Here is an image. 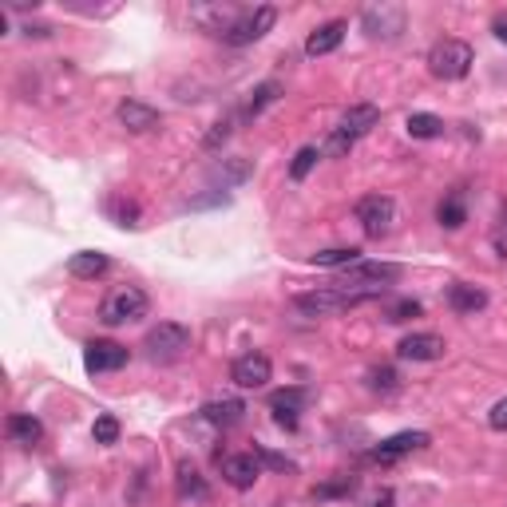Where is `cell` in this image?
<instances>
[{"label": "cell", "instance_id": "1", "mask_svg": "<svg viewBox=\"0 0 507 507\" xmlns=\"http://www.w3.org/2000/svg\"><path fill=\"white\" fill-rule=\"evenodd\" d=\"M396 278H401V266H393V262H357V266L345 269L333 286L353 289V294H365L373 301V297H385L388 286H393Z\"/></svg>", "mask_w": 507, "mask_h": 507}, {"label": "cell", "instance_id": "2", "mask_svg": "<svg viewBox=\"0 0 507 507\" xmlns=\"http://www.w3.org/2000/svg\"><path fill=\"white\" fill-rule=\"evenodd\" d=\"M147 309H151V297L143 294L139 286H112L103 294V301H100V321L103 326H132V321H139V317H147Z\"/></svg>", "mask_w": 507, "mask_h": 507}, {"label": "cell", "instance_id": "3", "mask_svg": "<svg viewBox=\"0 0 507 507\" xmlns=\"http://www.w3.org/2000/svg\"><path fill=\"white\" fill-rule=\"evenodd\" d=\"M472 44L468 40H456V36H444L436 40L433 52H428V72L436 75V80H463V75L472 72Z\"/></svg>", "mask_w": 507, "mask_h": 507}, {"label": "cell", "instance_id": "4", "mask_svg": "<svg viewBox=\"0 0 507 507\" xmlns=\"http://www.w3.org/2000/svg\"><path fill=\"white\" fill-rule=\"evenodd\" d=\"M369 301L365 294H353V289H341V286H326V289H309V294H297L294 297V309H301L306 317H333V314H345V309L361 306Z\"/></svg>", "mask_w": 507, "mask_h": 507}, {"label": "cell", "instance_id": "5", "mask_svg": "<svg viewBox=\"0 0 507 507\" xmlns=\"http://www.w3.org/2000/svg\"><path fill=\"white\" fill-rule=\"evenodd\" d=\"M190 349V329L179 326V321H159L155 329H147L143 337V353L151 361H179L182 353Z\"/></svg>", "mask_w": 507, "mask_h": 507}, {"label": "cell", "instance_id": "6", "mask_svg": "<svg viewBox=\"0 0 507 507\" xmlns=\"http://www.w3.org/2000/svg\"><path fill=\"white\" fill-rule=\"evenodd\" d=\"M353 214H357L365 239H385V234L393 230V222H396V202L388 199V194H365Z\"/></svg>", "mask_w": 507, "mask_h": 507}, {"label": "cell", "instance_id": "7", "mask_svg": "<svg viewBox=\"0 0 507 507\" xmlns=\"http://www.w3.org/2000/svg\"><path fill=\"white\" fill-rule=\"evenodd\" d=\"M274 24H278V8L274 5H258V8H250V13H242L239 24L226 32L222 40L226 44H234V48H246V44H254V40H262Z\"/></svg>", "mask_w": 507, "mask_h": 507}, {"label": "cell", "instance_id": "8", "mask_svg": "<svg viewBox=\"0 0 507 507\" xmlns=\"http://www.w3.org/2000/svg\"><path fill=\"white\" fill-rule=\"evenodd\" d=\"M306 401H309L306 388H278V393H269L266 405H269V416H274L278 428H286V433H297Z\"/></svg>", "mask_w": 507, "mask_h": 507}, {"label": "cell", "instance_id": "9", "mask_svg": "<svg viewBox=\"0 0 507 507\" xmlns=\"http://www.w3.org/2000/svg\"><path fill=\"white\" fill-rule=\"evenodd\" d=\"M127 361H132V353H127V345H120V341H88L83 345V369L92 376L115 373V369H123Z\"/></svg>", "mask_w": 507, "mask_h": 507}, {"label": "cell", "instance_id": "10", "mask_svg": "<svg viewBox=\"0 0 507 507\" xmlns=\"http://www.w3.org/2000/svg\"><path fill=\"white\" fill-rule=\"evenodd\" d=\"M376 123H381V107H376V103H353L349 112L341 115V123L333 127V132H337V135L345 139V143L353 147V143H357V139H365V135H369Z\"/></svg>", "mask_w": 507, "mask_h": 507}, {"label": "cell", "instance_id": "11", "mask_svg": "<svg viewBox=\"0 0 507 507\" xmlns=\"http://www.w3.org/2000/svg\"><path fill=\"white\" fill-rule=\"evenodd\" d=\"M428 444H433V436H428V433H396V436L381 440V444L369 452V460L373 463H396V460L413 456V452L428 448Z\"/></svg>", "mask_w": 507, "mask_h": 507}, {"label": "cell", "instance_id": "12", "mask_svg": "<svg viewBox=\"0 0 507 507\" xmlns=\"http://www.w3.org/2000/svg\"><path fill=\"white\" fill-rule=\"evenodd\" d=\"M258 476H262V460L254 452H234V456H222V480L230 483L234 492H250Z\"/></svg>", "mask_w": 507, "mask_h": 507}, {"label": "cell", "instance_id": "13", "mask_svg": "<svg viewBox=\"0 0 507 507\" xmlns=\"http://www.w3.org/2000/svg\"><path fill=\"white\" fill-rule=\"evenodd\" d=\"M239 16H242L239 5H190V24H199L202 32H214V36H226L239 24Z\"/></svg>", "mask_w": 507, "mask_h": 507}, {"label": "cell", "instance_id": "14", "mask_svg": "<svg viewBox=\"0 0 507 507\" xmlns=\"http://www.w3.org/2000/svg\"><path fill=\"white\" fill-rule=\"evenodd\" d=\"M269 376H274V365H269L266 353H242V357L230 365V381L239 388H266Z\"/></svg>", "mask_w": 507, "mask_h": 507}, {"label": "cell", "instance_id": "15", "mask_svg": "<svg viewBox=\"0 0 507 507\" xmlns=\"http://www.w3.org/2000/svg\"><path fill=\"white\" fill-rule=\"evenodd\" d=\"M448 353V341L440 333H408L396 345V357L401 361H440Z\"/></svg>", "mask_w": 507, "mask_h": 507}, {"label": "cell", "instance_id": "16", "mask_svg": "<svg viewBox=\"0 0 507 507\" xmlns=\"http://www.w3.org/2000/svg\"><path fill=\"white\" fill-rule=\"evenodd\" d=\"M365 32L369 36H385V40H396L405 32V8H396V5H381V8H365Z\"/></svg>", "mask_w": 507, "mask_h": 507}, {"label": "cell", "instance_id": "17", "mask_svg": "<svg viewBox=\"0 0 507 507\" xmlns=\"http://www.w3.org/2000/svg\"><path fill=\"white\" fill-rule=\"evenodd\" d=\"M120 123H123L132 135H147V132H155V127L163 123V115H159L155 107L139 103V100H123V103H120Z\"/></svg>", "mask_w": 507, "mask_h": 507}, {"label": "cell", "instance_id": "18", "mask_svg": "<svg viewBox=\"0 0 507 507\" xmlns=\"http://www.w3.org/2000/svg\"><path fill=\"white\" fill-rule=\"evenodd\" d=\"M345 32H349V24L345 20H329V24H317L314 32H309L306 40V56H329V52L341 48Z\"/></svg>", "mask_w": 507, "mask_h": 507}, {"label": "cell", "instance_id": "19", "mask_svg": "<svg viewBox=\"0 0 507 507\" xmlns=\"http://www.w3.org/2000/svg\"><path fill=\"white\" fill-rule=\"evenodd\" d=\"M175 492H179L182 503H207V500H210L207 480H202L199 468H194V463H187V460H182L179 472H175Z\"/></svg>", "mask_w": 507, "mask_h": 507}, {"label": "cell", "instance_id": "20", "mask_svg": "<svg viewBox=\"0 0 507 507\" xmlns=\"http://www.w3.org/2000/svg\"><path fill=\"white\" fill-rule=\"evenodd\" d=\"M448 306L452 314H480L488 306V294L480 286H468V282H452L448 286Z\"/></svg>", "mask_w": 507, "mask_h": 507}, {"label": "cell", "instance_id": "21", "mask_svg": "<svg viewBox=\"0 0 507 507\" xmlns=\"http://www.w3.org/2000/svg\"><path fill=\"white\" fill-rule=\"evenodd\" d=\"M8 440L20 448H36L44 440V424L28 413H16V416H8Z\"/></svg>", "mask_w": 507, "mask_h": 507}, {"label": "cell", "instance_id": "22", "mask_svg": "<svg viewBox=\"0 0 507 507\" xmlns=\"http://www.w3.org/2000/svg\"><path fill=\"white\" fill-rule=\"evenodd\" d=\"M436 222L444 226V230H460V226L468 222V202H463V190H452V194H444V199H440Z\"/></svg>", "mask_w": 507, "mask_h": 507}, {"label": "cell", "instance_id": "23", "mask_svg": "<svg viewBox=\"0 0 507 507\" xmlns=\"http://www.w3.org/2000/svg\"><path fill=\"white\" fill-rule=\"evenodd\" d=\"M202 420H210L219 428H234L246 420V405L242 401H210V405H202Z\"/></svg>", "mask_w": 507, "mask_h": 507}, {"label": "cell", "instance_id": "24", "mask_svg": "<svg viewBox=\"0 0 507 507\" xmlns=\"http://www.w3.org/2000/svg\"><path fill=\"white\" fill-rule=\"evenodd\" d=\"M103 269H107V254H100V250H80V254H72V262H68V274L80 278V282H92Z\"/></svg>", "mask_w": 507, "mask_h": 507}, {"label": "cell", "instance_id": "25", "mask_svg": "<svg viewBox=\"0 0 507 507\" xmlns=\"http://www.w3.org/2000/svg\"><path fill=\"white\" fill-rule=\"evenodd\" d=\"M361 262V250L357 246H333V250H317V254H309V266H341V269H349V266H357Z\"/></svg>", "mask_w": 507, "mask_h": 507}, {"label": "cell", "instance_id": "26", "mask_svg": "<svg viewBox=\"0 0 507 507\" xmlns=\"http://www.w3.org/2000/svg\"><path fill=\"white\" fill-rule=\"evenodd\" d=\"M282 83H278V80H266V83H258V88L250 92V100H246V115H262L266 112V107L269 103H278V100H282Z\"/></svg>", "mask_w": 507, "mask_h": 507}, {"label": "cell", "instance_id": "27", "mask_svg": "<svg viewBox=\"0 0 507 507\" xmlns=\"http://www.w3.org/2000/svg\"><path fill=\"white\" fill-rule=\"evenodd\" d=\"M250 163H246V159H230V163H226V159H222V167H214L210 171V179L214 182H222V190H230V187H239V182H246V179H250Z\"/></svg>", "mask_w": 507, "mask_h": 507}, {"label": "cell", "instance_id": "28", "mask_svg": "<svg viewBox=\"0 0 507 507\" xmlns=\"http://www.w3.org/2000/svg\"><path fill=\"white\" fill-rule=\"evenodd\" d=\"M408 135L413 139H440L444 135V120L440 115H428V112H416V115H408Z\"/></svg>", "mask_w": 507, "mask_h": 507}, {"label": "cell", "instance_id": "29", "mask_svg": "<svg viewBox=\"0 0 507 507\" xmlns=\"http://www.w3.org/2000/svg\"><path fill=\"white\" fill-rule=\"evenodd\" d=\"M317 159H321V147H301L297 155H294V163H289V179H294V182H306L309 171L317 167Z\"/></svg>", "mask_w": 507, "mask_h": 507}, {"label": "cell", "instance_id": "30", "mask_svg": "<svg viewBox=\"0 0 507 507\" xmlns=\"http://www.w3.org/2000/svg\"><path fill=\"white\" fill-rule=\"evenodd\" d=\"M353 488H357V476H337V480H329V483H317L314 500H337V495H349Z\"/></svg>", "mask_w": 507, "mask_h": 507}, {"label": "cell", "instance_id": "31", "mask_svg": "<svg viewBox=\"0 0 507 507\" xmlns=\"http://www.w3.org/2000/svg\"><path fill=\"white\" fill-rule=\"evenodd\" d=\"M424 314V306H420V301H413V297H401V301H393V306H388V321H393V326H401V321H413V317H420Z\"/></svg>", "mask_w": 507, "mask_h": 507}, {"label": "cell", "instance_id": "32", "mask_svg": "<svg viewBox=\"0 0 507 507\" xmlns=\"http://www.w3.org/2000/svg\"><path fill=\"white\" fill-rule=\"evenodd\" d=\"M92 436H95V444H115V440H120V420L115 416H95Z\"/></svg>", "mask_w": 507, "mask_h": 507}, {"label": "cell", "instance_id": "33", "mask_svg": "<svg viewBox=\"0 0 507 507\" xmlns=\"http://www.w3.org/2000/svg\"><path fill=\"white\" fill-rule=\"evenodd\" d=\"M369 388H376V393H396L401 388V376H396V369H373L369 373Z\"/></svg>", "mask_w": 507, "mask_h": 507}, {"label": "cell", "instance_id": "34", "mask_svg": "<svg viewBox=\"0 0 507 507\" xmlns=\"http://www.w3.org/2000/svg\"><path fill=\"white\" fill-rule=\"evenodd\" d=\"M107 210L115 214V222H120V226H139V207H135V202L112 199V202H107Z\"/></svg>", "mask_w": 507, "mask_h": 507}, {"label": "cell", "instance_id": "35", "mask_svg": "<svg viewBox=\"0 0 507 507\" xmlns=\"http://www.w3.org/2000/svg\"><path fill=\"white\" fill-rule=\"evenodd\" d=\"M254 456L266 463V468H274V472H294V460H286V456H278V452H269V448H254Z\"/></svg>", "mask_w": 507, "mask_h": 507}, {"label": "cell", "instance_id": "36", "mask_svg": "<svg viewBox=\"0 0 507 507\" xmlns=\"http://www.w3.org/2000/svg\"><path fill=\"white\" fill-rule=\"evenodd\" d=\"M230 127H234V120H222V123H214V127H210V135L202 139V147H207V151H214L219 143H226V139H230Z\"/></svg>", "mask_w": 507, "mask_h": 507}, {"label": "cell", "instance_id": "37", "mask_svg": "<svg viewBox=\"0 0 507 507\" xmlns=\"http://www.w3.org/2000/svg\"><path fill=\"white\" fill-rule=\"evenodd\" d=\"M361 507H396V492L393 488H376Z\"/></svg>", "mask_w": 507, "mask_h": 507}, {"label": "cell", "instance_id": "38", "mask_svg": "<svg viewBox=\"0 0 507 507\" xmlns=\"http://www.w3.org/2000/svg\"><path fill=\"white\" fill-rule=\"evenodd\" d=\"M488 424L495 428V433H507V401H500V405L492 408V413H488Z\"/></svg>", "mask_w": 507, "mask_h": 507}, {"label": "cell", "instance_id": "39", "mask_svg": "<svg viewBox=\"0 0 507 507\" xmlns=\"http://www.w3.org/2000/svg\"><path fill=\"white\" fill-rule=\"evenodd\" d=\"M492 32L507 44V16H495V20H492Z\"/></svg>", "mask_w": 507, "mask_h": 507}]
</instances>
